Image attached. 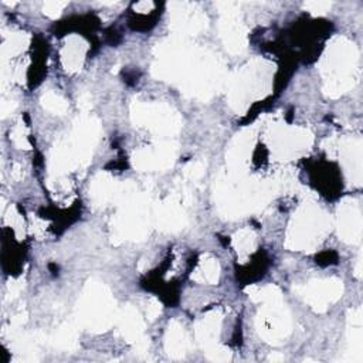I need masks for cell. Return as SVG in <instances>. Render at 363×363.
Instances as JSON below:
<instances>
[{
  "label": "cell",
  "instance_id": "obj_1",
  "mask_svg": "<svg viewBox=\"0 0 363 363\" xmlns=\"http://www.w3.org/2000/svg\"><path fill=\"white\" fill-rule=\"evenodd\" d=\"M325 85L323 92L337 98L350 91L359 81V50L346 37H335L326 47L319 64Z\"/></svg>",
  "mask_w": 363,
  "mask_h": 363
},
{
  "label": "cell",
  "instance_id": "obj_2",
  "mask_svg": "<svg viewBox=\"0 0 363 363\" xmlns=\"http://www.w3.org/2000/svg\"><path fill=\"white\" fill-rule=\"evenodd\" d=\"M115 299L99 281H89L78 301V322L94 332L106 330L115 320Z\"/></svg>",
  "mask_w": 363,
  "mask_h": 363
},
{
  "label": "cell",
  "instance_id": "obj_3",
  "mask_svg": "<svg viewBox=\"0 0 363 363\" xmlns=\"http://www.w3.org/2000/svg\"><path fill=\"white\" fill-rule=\"evenodd\" d=\"M330 228L328 214L316 204H303L289 224L285 245L301 251L312 250L318 245Z\"/></svg>",
  "mask_w": 363,
  "mask_h": 363
},
{
  "label": "cell",
  "instance_id": "obj_4",
  "mask_svg": "<svg viewBox=\"0 0 363 363\" xmlns=\"http://www.w3.org/2000/svg\"><path fill=\"white\" fill-rule=\"evenodd\" d=\"M268 68L264 61L252 60L247 67L237 71L228 81V99L233 109L242 112L255 99L268 94Z\"/></svg>",
  "mask_w": 363,
  "mask_h": 363
},
{
  "label": "cell",
  "instance_id": "obj_5",
  "mask_svg": "<svg viewBox=\"0 0 363 363\" xmlns=\"http://www.w3.org/2000/svg\"><path fill=\"white\" fill-rule=\"evenodd\" d=\"M130 116L133 123L145 126L157 135H174L182 126V119L177 112L164 104L133 102Z\"/></svg>",
  "mask_w": 363,
  "mask_h": 363
},
{
  "label": "cell",
  "instance_id": "obj_6",
  "mask_svg": "<svg viewBox=\"0 0 363 363\" xmlns=\"http://www.w3.org/2000/svg\"><path fill=\"white\" fill-rule=\"evenodd\" d=\"M257 330L268 343L279 345L285 342L291 333V315L282 299L264 302V306L257 315Z\"/></svg>",
  "mask_w": 363,
  "mask_h": 363
},
{
  "label": "cell",
  "instance_id": "obj_7",
  "mask_svg": "<svg viewBox=\"0 0 363 363\" xmlns=\"http://www.w3.org/2000/svg\"><path fill=\"white\" fill-rule=\"evenodd\" d=\"M220 35L225 48L231 54H240L247 47V30L242 24L238 6L235 3H218Z\"/></svg>",
  "mask_w": 363,
  "mask_h": 363
},
{
  "label": "cell",
  "instance_id": "obj_8",
  "mask_svg": "<svg viewBox=\"0 0 363 363\" xmlns=\"http://www.w3.org/2000/svg\"><path fill=\"white\" fill-rule=\"evenodd\" d=\"M312 143V135L302 128H271V150L278 159H289L306 150Z\"/></svg>",
  "mask_w": 363,
  "mask_h": 363
},
{
  "label": "cell",
  "instance_id": "obj_9",
  "mask_svg": "<svg viewBox=\"0 0 363 363\" xmlns=\"http://www.w3.org/2000/svg\"><path fill=\"white\" fill-rule=\"evenodd\" d=\"M296 292L316 312H325L330 303L336 302L343 294V282L339 278L312 279L302 286H296Z\"/></svg>",
  "mask_w": 363,
  "mask_h": 363
},
{
  "label": "cell",
  "instance_id": "obj_10",
  "mask_svg": "<svg viewBox=\"0 0 363 363\" xmlns=\"http://www.w3.org/2000/svg\"><path fill=\"white\" fill-rule=\"evenodd\" d=\"M177 145L174 142H163L156 146L139 149L133 153V166L140 172L164 170L170 167L176 159Z\"/></svg>",
  "mask_w": 363,
  "mask_h": 363
},
{
  "label": "cell",
  "instance_id": "obj_11",
  "mask_svg": "<svg viewBox=\"0 0 363 363\" xmlns=\"http://www.w3.org/2000/svg\"><path fill=\"white\" fill-rule=\"evenodd\" d=\"M169 24L177 33L197 34L207 26L206 14L193 3H170Z\"/></svg>",
  "mask_w": 363,
  "mask_h": 363
},
{
  "label": "cell",
  "instance_id": "obj_12",
  "mask_svg": "<svg viewBox=\"0 0 363 363\" xmlns=\"http://www.w3.org/2000/svg\"><path fill=\"white\" fill-rule=\"evenodd\" d=\"M362 208L354 199L342 201L337 210L339 237L349 244H357L362 240Z\"/></svg>",
  "mask_w": 363,
  "mask_h": 363
},
{
  "label": "cell",
  "instance_id": "obj_13",
  "mask_svg": "<svg viewBox=\"0 0 363 363\" xmlns=\"http://www.w3.org/2000/svg\"><path fill=\"white\" fill-rule=\"evenodd\" d=\"M336 150L340 153L345 170L349 173L352 183L356 186L362 184V139H346Z\"/></svg>",
  "mask_w": 363,
  "mask_h": 363
},
{
  "label": "cell",
  "instance_id": "obj_14",
  "mask_svg": "<svg viewBox=\"0 0 363 363\" xmlns=\"http://www.w3.org/2000/svg\"><path fill=\"white\" fill-rule=\"evenodd\" d=\"M116 322H118L119 332L128 342L136 343L142 337H145L143 336L145 322L133 306L128 305L122 311H119L116 315Z\"/></svg>",
  "mask_w": 363,
  "mask_h": 363
},
{
  "label": "cell",
  "instance_id": "obj_15",
  "mask_svg": "<svg viewBox=\"0 0 363 363\" xmlns=\"http://www.w3.org/2000/svg\"><path fill=\"white\" fill-rule=\"evenodd\" d=\"M349 329H347V353L349 357L346 360L360 363L363 359V333H362V308H354L349 311L347 318Z\"/></svg>",
  "mask_w": 363,
  "mask_h": 363
},
{
  "label": "cell",
  "instance_id": "obj_16",
  "mask_svg": "<svg viewBox=\"0 0 363 363\" xmlns=\"http://www.w3.org/2000/svg\"><path fill=\"white\" fill-rule=\"evenodd\" d=\"M157 225L164 231H179L186 224V216L179 201L170 200L157 207Z\"/></svg>",
  "mask_w": 363,
  "mask_h": 363
},
{
  "label": "cell",
  "instance_id": "obj_17",
  "mask_svg": "<svg viewBox=\"0 0 363 363\" xmlns=\"http://www.w3.org/2000/svg\"><path fill=\"white\" fill-rule=\"evenodd\" d=\"M119 186L108 173H98L91 183L89 194L96 206H104L111 200L118 199Z\"/></svg>",
  "mask_w": 363,
  "mask_h": 363
},
{
  "label": "cell",
  "instance_id": "obj_18",
  "mask_svg": "<svg viewBox=\"0 0 363 363\" xmlns=\"http://www.w3.org/2000/svg\"><path fill=\"white\" fill-rule=\"evenodd\" d=\"M86 48V43L78 35H71L69 38L65 40V44L61 51V60L67 71L72 72L81 68Z\"/></svg>",
  "mask_w": 363,
  "mask_h": 363
},
{
  "label": "cell",
  "instance_id": "obj_19",
  "mask_svg": "<svg viewBox=\"0 0 363 363\" xmlns=\"http://www.w3.org/2000/svg\"><path fill=\"white\" fill-rule=\"evenodd\" d=\"M220 323L221 318L217 312H210L196 322V339L203 347L210 349L216 345L220 332Z\"/></svg>",
  "mask_w": 363,
  "mask_h": 363
},
{
  "label": "cell",
  "instance_id": "obj_20",
  "mask_svg": "<svg viewBox=\"0 0 363 363\" xmlns=\"http://www.w3.org/2000/svg\"><path fill=\"white\" fill-rule=\"evenodd\" d=\"M164 340V347L169 356H172L173 359H180L186 354L189 347V339L183 326L176 320L169 323Z\"/></svg>",
  "mask_w": 363,
  "mask_h": 363
},
{
  "label": "cell",
  "instance_id": "obj_21",
  "mask_svg": "<svg viewBox=\"0 0 363 363\" xmlns=\"http://www.w3.org/2000/svg\"><path fill=\"white\" fill-rule=\"evenodd\" d=\"M218 275H220V265L217 259L211 255H204L201 257L191 278L197 282L216 284L218 281Z\"/></svg>",
  "mask_w": 363,
  "mask_h": 363
},
{
  "label": "cell",
  "instance_id": "obj_22",
  "mask_svg": "<svg viewBox=\"0 0 363 363\" xmlns=\"http://www.w3.org/2000/svg\"><path fill=\"white\" fill-rule=\"evenodd\" d=\"M77 329L71 323H65L55 332L51 342L58 349L71 350L77 346Z\"/></svg>",
  "mask_w": 363,
  "mask_h": 363
},
{
  "label": "cell",
  "instance_id": "obj_23",
  "mask_svg": "<svg viewBox=\"0 0 363 363\" xmlns=\"http://www.w3.org/2000/svg\"><path fill=\"white\" fill-rule=\"evenodd\" d=\"M234 248L240 257H247L255 248V234L251 230H240L233 238Z\"/></svg>",
  "mask_w": 363,
  "mask_h": 363
},
{
  "label": "cell",
  "instance_id": "obj_24",
  "mask_svg": "<svg viewBox=\"0 0 363 363\" xmlns=\"http://www.w3.org/2000/svg\"><path fill=\"white\" fill-rule=\"evenodd\" d=\"M41 104H43V106H44L47 111H50V112H52V113H58V115H62V113L68 109L67 101H65L62 96H60L58 94L51 92V91L43 95Z\"/></svg>",
  "mask_w": 363,
  "mask_h": 363
},
{
  "label": "cell",
  "instance_id": "obj_25",
  "mask_svg": "<svg viewBox=\"0 0 363 363\" xmlns=\"http://www.w3.org/2000/svg\"><path fill=\"white\" fill-rule=\"evenodd\" d=\"M206 172V164L200 160H194V162H190L186 167H184V176L186 179H189L190 182H196L199 180Z\"/></svg>",
  "mask_w": 363,
  "mask_h": 363
},
{
  "label": "cell",
  "instance_id": "obj_26",
  "mask_svg": "<svg viewBox=\"0 0 363 363\" xmlns=\"http://www.w3.org/2000/svg\"><path fill=\"white\" fill-rule=\"evenodd\" d=\"M11 138H13V142L18 147L28 149V142H27V136H26V126H24V123H18V126L14 128Z\"/></svg>",
  "mask_w": 363,
  "mask_h": 363
},
{
  "label": "cell",
  "instance_id": "obj_27",
  "mask_svg": "<svg viewBox=\"0 0 363 363\" xmlns=\"http://www.w3.org/2000/svg\"><path fill=\"white\" fill-rule=\"evenodd\" d=\"M330 6L332 3L329 1H308L303 4V7L312 14H325L330 9Z\"/></svg>",
  "mask_w": 363,
  "mask_h": 363
},
{
  "label": "cell",
  "instance_id": "obj_28",
  "mask_svg": "<svg viewBox=\"0 0 363 363\" xmlns=\"http://www.w3.org/2000/svg\"><path fill=\"white\" fill-rule=\"evenodd\" d=\"M65 7V3H61V1H47L43 7L44 10V14H47L48 17H58L61 14V10Z\"/></svg>",
  "mask_w": 363,
  "mask_h": 363
},
{
  "label": "cell",
  "instance_id": "obj_29",
  "mask_svg": "<svg viewBox=\"0 0 363 363\" xmlns=\"http://www.w3.org/2000/svg\"><path fill=\"white\" fill-rule=\"evenodd\" d=\"M160 309H162V305H160V302H159V301H156V299H150V302H149V306H147V311H146V313H147V318H149L150 320L156 319V316L160 313Z\"/></svg>",
  "mask_w": 363,
  "mask_h": 363
},
{
  "label": "cell",
  "instance_id": "obj_30",
  "mask_svg": "<svg viewBox=\"0 0 363 363\" xmlns=\"http://www.w3.org/2000/svg\"><path fill=\"white\" fill-rule=\"evenodd\" d=\"M78 106H81L84 111H86L91 106V98L88 94H82L78 99Z\"/></svg>",
  "mask_w": 363,
  "mask_h": 363
},
{
  "label": "cell",
  "instance_id": "obj_31",
  "mask_svg": "<svg viewBox=\"0 0 363 363\" xmlns=\"http://www.w3.org/2000/svg\"><path fill=\"white\" fill-rule=\"evenodd\" d=\"M150 9H153V3H152V1H140V3L135 4V10L142 11V13H146V11H149Z\"/></svg>",
  "mask_w": 363,
  "mask_h": 363
},
{
  "label": "cell",
  "instance_id": "obj_32",
  "mask_svg": "<svg viewBox=\"0 0 363 363\" xmlns=\"http://www.w3.org/2000/svg\"><path fill=\"white\" fill-rule=\"evenodd\" d=\"M269 359H271V360H284V357H282V356H275V354H274V356L271 354V356H269Z\"/></svg>",
  "mask_w": 363,
  "mask_h": 363
}]
</instances>
